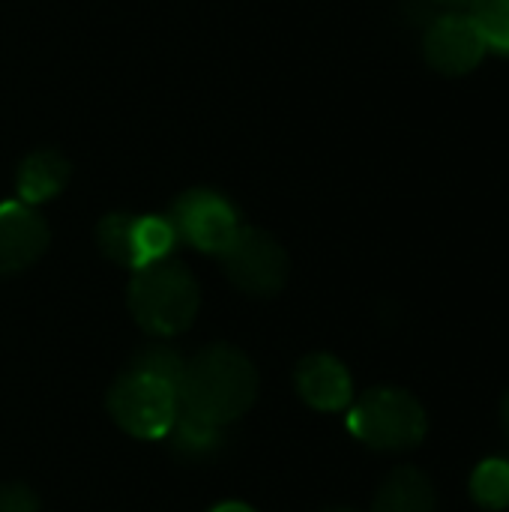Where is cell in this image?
Listing matches in <instances>:
<instances>
[{"label":"cell","instance_id":"cell-1","mask_svg":"<svg viewBox=\"0 0 509 512\" xmlns=\"http://www.w3.org/2000/svg\"><path fill=\"white\" fill-rule=\"evenodd\" d=\"M258 396V372L234 345H207L186 366L177 384L180 411L228 426L243 417Z\"/></svg>","mask_w":509,"mask_h":512},{"label":"cell","instance_id":"cell-2","mask_svg":"<svg viewBox=\"0 0 509 512\" xmlns=\"http://www.w3.org/2000/svg\"><path fill=\"white\" fill-rule=\"evenodd\" d=\"M126 303L141 330L153 336H177L189 330L198 315V282L183 264L162 258L135 270Z\"/></svg>","mask_w":509,"mask_h":512},{"label":"cell","instance_id":"cell-3","mask_svg":"<svg viewBox=\"0 0 509 512\" xmlns=\"http://www.w3.org/2000/svg\"><path fill=\"white\" fill-rule=\"evenodd\" d=\"M348 429L372 450H411L426 438V408L396 387L369 390L348 414Z\"/></svg>","mask_w":509,"mask_h":512},{"label":"cell","instance_id":"cell-4","mask_svg":"<svg viewBox=\"0 0 509 512\" xmlns=\"http://www.w3.org/2000/svg\"><path fill=\"white\" fill-rule=\"evenodd\" d=\"M105 405H108L111 420L126 435L144 438V441H159L171 435L177 414H180V399L171 384L132 372V369H126L114 381Z\"/></svg>","mask_w":509,"mask_h":512},{"label":"cell","instance_id":"cell-5","mask_svg":"<svg viewBox=\"0 0 509 512\" xmlns=\"http://www.w3.org/2000/svg\"><path fill=\"white\" fill-rule=\"evenodd\" d=\"M222 267L231 285L249 297H273L288 282V255L258 228H240L222 249Z\"/></svg>","mask_w":509,"mask_h":512},{"label":"cell","instance_id":"cell-6","mask_svg":"<svg viewBox=\"0 0 509 512\" xmlns=\"http://www.w3.org/2000/svg\"><path fill=\"white\" fill-rule=\"evenodd\" d=\"M171 225L183 240L210 255H222V249L240 231L234 207L210 189H192L180 195L174 204Z\"/></svg>","mask_w":509,"mask_h":512},{"label":"cell","instance_id":"cell-7","mask_svg":"<svg viewBox=\"0 0 509 512\" xmlns=\"http://www.w3.org/2000/svg\"><path fill=\"white\" fill-rule=\"evenodd\" d=\"M423 51L429 66L441 75H465L483 60L486 42L471 15L450 12L426 30Z\"/></svg>","mask_w":509,"mask_h":512},{"label":"cell","instance_id":"cell-8","mask_svg":"<svg viewBox=\"0 0 509 512\" xmlns=\"http://www.w3.org/2000/svg\"><path fill=\"white\" fill-rule=\"evenodd\" d=\"M48 249L45 219L21 201L0 204V273L12 276L27 270Z\"/></svg>","mask_w":509,"mask_h":512},{"label":"cell","instance_id":"cell-9","mask_svg":"<svg viewBox=\"0 0 509 512\" xmlns=\"http://www.w3.org/2000/svg\"><path fill=\"white\" fill-rule=\"evenodd\" d=\"M297 393L315 411H342L354 399V384L348 369L330 354H309L294 372Z\"/></svg>","mask_w":509,"mask_h":512},{"label":"cell","instance_id":"cell-10","mask_svg":"<svg viewBox=\"0 0 509 512\" xmlns=\"http://www.w3.org/2000/svg\"><path fill=\"white\" fill-rule=\"evenodd\" d=\"M432 480L417 468H396L378 489L372 512H435Z\"/></svg>","mask_w":509,"mask_h":512},{"label":"cell","instance_id":"cell-11","mask_svg":"<svg viewBox=\"0 0 509 512\" xmlns=\"http://www.w3.org/2000/svg\"><path fill=\"white\" fill-rule=\"evenodd\" d=\"M69 183V162L57 150H36L18 168V195L27 204L51 201Z\"/></svg>","mask_w":509,"mask_h":512},{"label":"cell","instance_id":"cell-12","mask_svg":"<svg viewBox=\"0 0 509 512\" xmlns=\"http://www.w3.org/2000/svg\"><path fill=\"white\" fill-rule=\"evenodd\" d=\"M174 225L171 219H162V216H141V219H132V228H129V252H132V267H147V264H156L162 258H168L171 246H174Z\"/></svg>","mask_w":509,"mask_h":512},{"label":"cell","instance_id":"cell-13","mask_svg":"<svg viewBox=\"0 0 509 512\" xmlns=\"http://www.w3.org/2000/svg\"><path fill=\"white\" fill-rule=\"evenodd\" d=\"M471 495L483 510H507L509 507V465L501 459L483 462L471 477Z\"/></svg>","mask_w":509,"mask_h":512},{"label":"cell","instance_id":"cell-14","mask_svg":"<svg viewBox=\"0 0 509 512\" xmlns=\"http://www.w3.org/2000/svg\"><path fill=\"white\" fill-rule=\"evenodd\" d=\"M471 18L486 48L509 54V0H477L471 6Z\"/></svg>","mask_w":509,"mask_h":512},{"label":"cell","instance_id":"cell-15","mask_svg":"<svg viewBox=\"0 0 509 512\" xmlns=\"http://www.w3.org/2000/svg\"><path fill=\"white\" fill-rule=\"evenodd\" d=\"M183 366H186V360H183L180 354H174L171 348H165V345L141 348V351L132 357V363H129L132 372L159 378V381L171 384L174 390H177V384H180V378H183Z\"/></svg>","mask_w":509,"mask_h":512},{"label":"cell","instance_id":"cell-16","mask_svg":"<svg viewBox=\"0 0 509 512\" xmlns=\"http://www.w3.org/2000/svg\"><path fill=\"white\" fill-rule=\"evenodd\" d=\"M129 228H132V216H126V213H111L96 228V240H99V249L105 252V258L126 264V267H132Z\"/></svg>","mask_w":509,"mask_h":512},{"label":"cell","instance_id":"cell-17","mask_svg":"<svg viewBox=\"0 0 509 512\" xmlns=\"http://www.w3.org/2000/svg\"><path fill=\"white\" fill-rule=\"evenodd\" d=\"M177 435V444L189 453H204V450H213L219 444V426L207 423V420H198L186 411L177 414V423L171 429Z\"/></svg>","mask_w":509,"mask_h":512},{"label":"cell","instance_id":"cell-18","mask_svg":"<svg viewBox=\"0 0 509 512\" xmlns=\"http://www.w3.org/2000/svg\"><path fill=\"white\" fill-rule=\"evenodd\" d=\"M0 512H39L36 495L21 483L0 486Z\"/></svg>","mask_w":509,"mask_h":512},{"label":"cell","instance_id":"cell-19","mask_svg":"<svg viewBox=\"0 0 509 512\" xmlns=\"http://www.w3.org/2000/svg\"><path fill=\"white\" fill-rule=\"evenodd\" d=\"M435 3H441V6H450V9H471L477 0H435Z\"/></svg>","mask_w":509,"mask_h":512},{"label":"cell","instance_id":"cell-20","mask_svg":"<svg viewBox=\"0 0 509 512\" xmlns=\"http://www.w3.org/2000/svg\"><path fill=\"white\" fill-rule=\"evenodd\" d=\"M213 512H255L252 507H246V504H237V501H231V504H222V507H216Z\"/></svg>","mask_w":509,"mask_h":512},{"label":"cell","instance_id":"cell-21","mask_svg":"<svg viewBox=\"0 0 509 512\" xmlns=\"http://www.w3.org/2000/svg\"><path fill=\"white\" fill-rule=\"evenodd\" d=\"M501 420H504V429H507L509 435V390L507 396H504V402H501Z\"/></svg>","mask_w":509,"mask_h":512},{"label":"cell","instance_id":"cell-22","mask_svg":"<svg viewBox=\"0 0 509 512\" xmlns=\"http://www.w3.org/2000/svg\"><path fill=\"white\" fill-rule=\"evenodd\" d=\"M333 512H351V510H333Z\"/></svg>","mask_w":509,"mask_h":512}]
</instances>
